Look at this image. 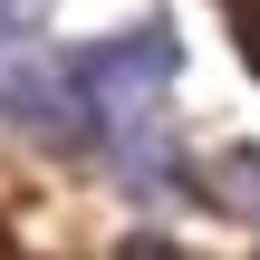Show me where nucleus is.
Returning a JSON list of instances; mask_svg holds the SVG:
<instances>
[{
    "mask_svg": "<svg viewBox=\"0 0 260 260\" xmlns=\"http://www.w3.org/2000/svg\"><path fill=\"white\" fill-rule=\"evenodd\" d=\"M39 19H48V0H0V39H29Z\"/></svg>",
    "mask_w": 260,
    "mask_h": 260,
    "instance_id": "nucleus-3",
    "label": "nucleus"
},
{
    "mask_svg": "<svg viewBox=\"0 0 260 260\" xmlns=\"http://www.w3.org/2000/svg\"><path fill=\"white\" fill-rule=\"evenodd\" d=\"M212 183H222L232 212H251V222H260V154H251V145H222V154H212Z\"/></svg>",
    "mask_w": 260,
    "mask_h": 260,
    "instance_id": "nucleus-2",
    "label": "nucleus"
},
{
    "mask_svg": "<svg viewBox=\"0 0 260 260\" xmlns=\"http://www.w3.org/2000/svg\"><path fill=\"white\" fill-rule=\"evenodd\" d=\"M174 68H183L174 19H135V29H116V39H96V48H68V58H58V87H68L87 145H125V135L154 116V96L174 87Z\"/></svg>",
    "mask_w": 260,
    "mask_h": 260,
    "instance_id": "nucleus-1",
    "label": "nucleus"
}]
</instances>
